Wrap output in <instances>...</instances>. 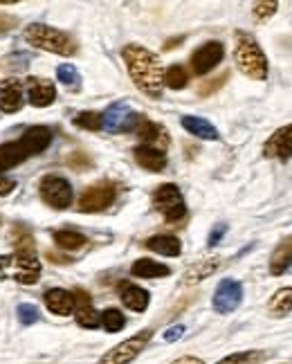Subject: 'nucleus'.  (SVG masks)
Returning a JSON list of instances; mask_svg holds the SVG:
<instances>
[{
	"label": "nucleus",
	"mask_w": 292,
	"mask_h": 364,
	"mask_svg": "<svg viewBox=\"0 0 292 364\" xmlns=\"http://www.w3.org/2000/svg\"><path fill=\"white\" fill-rule=\"evenodd\" d=\"M122 59L137 90L151 99H160L164 88V70L157 55L137 43H130L122 50Z\"/></svg>",
	"instance_id": "f257e3e1"
},
{
	"label": "nucleus",
	"mask_w": 292,
	"mask_h": 364,
	"mask_svg": "<svg viewBox=\"0 0 292 364\" xmlns=\"http://www.w3.org/2000/svg\"><path fill=\"white\" fill-rule=\"evenodd\" d=\"M236 68L245 76L254 81L268 79V57L263 55L257 38L247 32H236V47H234Z\"/></svg>",
	"instance_id": "f03ea898"
},
{
	"label": "nucleus",
	"mask_w": 292,
	"mask_h": 364,
	"mask_svg": "<svg viewBox=\"0 0 292 364\" xmlns=\"http://www.w3.org/2000/svg\"><path fill=\"white\" fill-rule=\"evenodd\" d=\"M25 38L28 43L38 47V50H45L52 52V55H59V57H72L77 55V43L70 34H65L52 25H43V23H34L25 30Z\"/></svg>",
	"instance_id": "7ed1b4c3"
},
{
	"label": "nucleus",
	"mask_w": 292,
	"mask_h": 364,
	"mask_svg": "<svg viewBox=\"0 0 292 364\" xmlns=\"http://www.w3.org/2000/svg\"><path fill=\"white\" fill-rule=\"evenodd\" d=\"M153 207L157 212L164 216L167 223H178L184 216H187V205H184L182 191L167 182V185H160L153 191Z\"/></svg>",
	"instance_id": "20e7f679"
},
{
	"label": "nucleus",
	"mask_w": 292,
	"mask_h": 364,
	"mask_svg": "<svg viewBox=\"0 0 292 364\" xmlns=\"http://www.w3.org/2000/svg\"><path fill=\"white\" fill-rule=\"evenodd\" d=\"M115 198H117V185L111 180H101L82 191V196L77 200V207H79V212L95 214V212H103L106 207H111L115 203Z\"/></svg>",
	"instance_id": "39448f33"
},
{
	"label": "nucleus",
	"mask_w": 292,
	"mask_h": 364,
	"mask_svg": "<svg viewBox=\"0 0 292 364\" xmlns=\"http://www.w3.org/2000/svg\"><path fill=\"white\" fill-rule=\"evenodd\" d=\"M153 331L146 329L137 335L128 337V340H124L122 344H117L115 348H111L108 353H103L99 364H130L133 360H135L142 351L146 348V344H149Z\"/></svg>",
	"instance_id": "423d86ee"
},
{
	"label": "nucleus",
	"mask_w": 292,
	"mask_h": 364,
	"mask_svg": "<svg viewBox=\"0 0 292 364\" xmlns=\"http://www.w3.org/2000/svg\"><path fill=\"white\" fill-rule=\"evenodd\" d=\"M101 117H103V128L111 133H133L144 122V117L140 113H133L122 101L108 106V110L101 113Z\"/></svg>",
	"instance_id": "0eeeda50"
},
{
	"label": "nucleus",
	"mask_w": 292,
	"mask_h": 364,
	"mask_svg": "<svg viewBox=\"0 0 292 364\" xmlns=\"http://www.w3.org/2000/svg\"><path fill=\"white\" fill-rule=\"evenodd\" d=\"M41 198L52 210H65L72 203V187L61 176H45L41 180Z\"/></svg>",
	"instance_id": "6e6552de"
},
{
	"label": "nucleus",
	"mask_w": 292,
	"mask_h": 364,
	"mask_svg": "<svg viewBox=\"0 0 292 364\" xmlns=\"http://www.w3.org/2000/svg\"><path fill=\"white\" fill-rule=\"evenodd\" d=\"M241 299H243V285L234 279H223L214 292V302H211V306H214L216 313L228 315L241 306Z\"/></svg>",
	"instance_id": "1a4fd4ad"
},
{
	"label": "nucleus",
	"mask_w": 292,
	"mask_h": 364,
	"mask_svg": "<svg viewBox=\"0 0 292 364\" xmlns=\"http://www.w3.org/2000/svg\"><path fill=\"white\" fill-rule=\"evenodd\" d=\"M223 57H225V45L220 41H207L191 55V70L198 76H203L214 70L223 61Z\"/></svg>",
	"instance_id": "9d476101"
},
{
	"label": "nucleus",
	"mask_w": 292,
	"mask_h": 364,
	"mask_svg": "<svg viewBox=\"0 0 292 364\" xmlns=\"http://www.w3.org/2000/svg\"><path fill=\"white\" fill-rule=\"evenodd\" d=\"M14 279L23 285H34L38 279H41V261L36 258L34 248L28 250H16L14 254Z\"/></svg>",
	"instance_id": "9b49d317"
},
{
	"label": "nucleus",
	"mask_w": 292,
	"mask_h": 364,
	"mask_svg": "<svg viewBox=\"0 0 292 364\" xmlns=\"http://www.w3.org/2000/svg\"><path fill=\"white\" fill-rule=\"evenodd\" d=\"M265 158H276V160H290L292 158V124L276 128V131L268 137L263 144Z\"/></svg>",
	"instance_id": "f8f14e48"
},
{
	"label": "nucleus",
	"mask_w": 292,
	"mask_h": 364,
	"mask_svg": "<svg viewBox=\"0 0 292 364\" xmlns=\"http://www.w3.org/2000/svg\"><path fill=\"white\" fill-rule=\"evenodd\" d=\"M25 86H28V99L32 106L45 108V106H52V103H55L57 88L50 79H43V76H30V79L25 81Z\"/></svg>",
	"instance_id": "ddd939ff"
},
{
	"label": "nucleus",
	"mask_w": 292,
	"mask_h": 364,
	"mask_svg": "<svg viewBox=\"0 0 292 364\" xmlns=\"http://www.w3.org/2000/svg\"><path fill=\"white\" fill-rule=\"evenodd\" d=\"M72 295H74V319H77V324L84 329H97L101 324V315L92 308L90 295L84 290H77Z\"/></svg>",
	"instance_id": "4468645a"
},
{
	"label": "nucleus",
	"mask_w": 292,
	"mask_h": 364,
	"mask_svg": "<svg viewBox=\"0 0 292 364\" xmlns=\"http://www.w3.org/2000/svg\"><path fill=\"white\" fill-rule=\"evenodd\" d=\"M135 133L142 140V147H151V149H157V151H167L169 149V133H167V128L160 126V124L144 120L137 126Z\"/></svg>",
	"instance_id": "2eb2a0df"
},
{
	"label": "nucleus",
	"mask_w": 292,
	"mask_h": 364,
	"mask_svg": "<svg viewBox=\"0 0 292 364\" xmlns=\"http://www.w3.org/2000/svg\"><path fill=\"white\" fill-rule=\"evenodd\" d=\"M18 142H21V147L25 149V153H28V155H38V153H43L50 147L52 131L47 126H32L23 133V137Z\"/></svg>",
	"instance_id": "dca6fc26"
},
{
	"label": "nucleus",
	"mask_w": 292,
	"mask_h": 364,
	"mask_svg": "<svg viewBox=\"0 0 292 364\" xmlns=\"http://www.w3.org/2000/svg\"><path fill=\"white\" fill-rule=\"evenodd\" d=\"M133 155H135V162L146 169V171L151 174H160L167 169V153L164 151H157V149H151V147H135L133 149Z\"/></svg>",
	"instance_id": "f3484780"
},
{
	"label": "nucleus",
	"mask_w": 292,
	"mask_h": 364,
	"mask_svg": "<svg viewBox=\"0 0 292 364\" xmlns=\"http://www.w3.org/2000/svg\"><path fill=\"white\" fill-rule=\"evenodd\" d=\"M45 306L50 313H55L59 317H68L70 313H74V295L63 288H52L45 292Z\"/></svg>",
	"instance_id": "a211bd4d"
},
{
	"label": "nucleus",
	"mask_w": 292,
	"mask_h": 364,
	"mask_svg": "<svg viewBox=\"0 0 292 364\" xmlns=\"http://www.w3.org/2000/svg\"><path fill=\"white\" fill-rule=\"evenodd\" d=\"M292 268V234L286 237L283 241H279L270 256V275L272 277H281Z\"/></svg>",
	"instance_id": "6ab92c4d"
},
{
	"label": "nucleus",
	"mask_w": 292,
	"mask_h": 364,
	"mask_svg": "<svg viewBox=\"0 0 292 364\" xmlns=\"http://www.w3.org/2000/svg\"><path fill=\"white\" fill-rule=\"evenodd\" d=\"M119 297H122V304L130 310H135V313H144V310L149 308V299H151L144 288L128 281L119 285Z\"/></svg>",
	"instance_id": "aec40b11"
},
{
	"label": "nucleus",
	"mask_w": 292,
	"mask_h": 364,
	"mask_svg": "<svg viewBox=\"0 0 292 364\" xmlns=\"http://www.w3.org/2000/svg\"><path fill=\"white\" fill-rule=\"evenodd\" d=\"M23 103H25V95L16 79H7L3 86H0V110L16 113L23 108Z\"/></svg>",
	"instance_id": "412c9836"
},
{
	"label": "nucleus",
	"mask_w": 292,
	"mask_h": 364,
	"mask_svg": "<svg viewBox=\"0 0 292 364\" xmlns=\"http://www.w3.org/2000/svg\"><path fill=\"white\" fill-rule=\"evenodd\" d=\"M180 124H182L184 131L191 133L193 137H201V140H218V137H220L218 128H216L214 124H211V122L203 120V117H196V115H184Z\"/></svg>",
	"instance_id": "4be33fe9"
},
{
	"label": "nucleus",
	"mask_w": 292,
	"mask_h": 364,
	"mask_svg": "<svg viewBox=\"0 0 292 364\" xmlns=\"http://www.w3.org/2000/svg\"><path fill=\"white\" fill-rule=\"evenodd\" d=\"M220 256H209V258H203V261H198L193 263L187 272L182 275V283L184 285H191V283H198V281H203L207 277H211L214 272L220 268Z\"/></svg>",
	"instance_id": "5701e85b"
},
{
	"label": "nucleus",
	"mask_w": 292,
	"mask_h": 364,
	"mask_svg": "<svg viewBox=\"0 0 292 364\" xmlns=\"http://www.w3.org/2000/svg\"><path fill=\"white\" fill-rule=\"evenodd\" d=\"M130 275L140 279H162L171 275V268L153 261V258H137V261L130 266Z\"/></svg>",
	"instance_id": "b1692460"
},
{
	"label": "nucleus",
	"mask_w": 292,
	"mask_h": 364,
	"mask_svg": "<svg viewBox=\"0 0 292 364\" xmlns=\"http://www.w3.org/2000/svg\"><path fill=\"white\" fill-rule=\"evenodd\" d=\"M144 245L151 252H157L162 256H178L182 252V243L176 237H171V234H157V237L146 239Z\"/></svg>",
	"instance_id": "393cba45"
},
{
	"label": "nucleus",
	"mask_w": 292,
	"mask_h": 364,
	"mask_svg": "<svg viewBox=\"0 0 292 364\" xmlns=\"http://www.w3.org/2000/svg\"><path fill=\"white\" fill-rule=\"evenodd\" d=\"M28 160V153L21 147V142H7V144H0V174L7 171V169H14Z\"/></svg>",
	"instance_id": "a878e982"
},
{
	"label": "nucleus",
	"mask_w": 292,
	"mask_h": 364,
	"mask_svg": "<svg viewBox=\"0 0 292 364\" xmlns=\"http://www.w3.org/2000/svg\"><path fill=\"white\" fill-rule=\"evenodd\" d=\"M290 310H292V285H288V288H279L268 302L270 317H286Z\"/></svg>",
	"instance_id": "bb28decb"
},
{
	"label": "nucleus",
	"mask_w": 292,
	"mask_h": 364,
	"mask_svg": "<svg viewBox=\"0 0 292 364\" xmlns=\"http://www.w3.org/2000/svg\"><path fill=\"white\" fill-rule=\"evenodd\" d=\"M55 243L59 245V248L63 250H82L84 245L88 243V239L84 237V234H79V232H72V229H61V232H55Z\"/></svg>",
	"instance_id": "cd10ccee"
},
{
	"label": "nucleus",
	"mask_w": 292,
	"mask_h": 364,
	"mask_svg": "<svg viewBox=\"0 0 292 364\" xmlns=\"http://www.w3.org/2000/svg\"><path fill=\"white\" fill-rule=\"evenodd\" d=\"M101 326L108 331V333H119L126 326V317L122 310L117 308H106L101 313Z\"/></svg>",
	"instance_id": "c85d7f7f"
},
{
	"label": "nucleus",
	"mask_w": 292,
	"mask_h": 364,
	"mask_svg": "<svg viewBox=\"0 0 292 364\" xmlns=\"http://www.w3.org/2000/svg\"><path fill=\"white\" fill-rule=\"evenodd\" d=\"M189 84V72L182 66H171L169 70H164V86L171 90H182Z\"/></svg>",
	"instance_id": "c756f323"
},
{
	"label": "nucleus",
	"mask_w": 292,
	"mask_h": 364,
	"mask_svg": "<svg viewBox=\"0 0 292 364\" xmlns=\"http://www.w3.org/2000/svg\"><path fill=\"white\" fill-rule=\"evenodd\" d=\"M74 126L86 128V131H101V128H103V117H101V113H95V110L79 113L74 117Z\"/></svg>",
	"instance_id": "7c9ffc66"
},
{
	"label": "nucleus",
	"mask_w": 292,
	"mask_h": 364,
	"mask_svg": "<svg viewBox=\"0 0 292 364\" xmlns=\"http://www.w3.org/2000/svg\"><path fill=\"white\" fill-rule=\"evenodd\" d=\"M228 79H230V72L228 70L216 74L214 79H207V81H203L201 86H198V95H201V97H209L211 93H216V90H220L225 84H228Z\"/></svg>",
	"instance_id": "2f4dec72"
},
{
	"label": "nucleus",
	"mask_w": 292,
	"mask_h": 364,
	"mask_svg": "<svg viewBox=\"0 0 292 364\" xmlns=\"http://www.w3.org/2000/svg\"><path fill=\"white\" fill-rule=\"evenodd\" d=\"M57 76H59V81L63 86H72L74 88L79 84V72H77V68L72 66V63H63V66H59Z\"/></svg>",
	"instance_id": "473e14b6"
},
{
	"label": "nucleus",
	"mask_w": 292,
	"mask_h": 364,
	"mask_svg": "<svg viewBox=\"0 0 292 364\" xmlns=\"http://www.w3.org/2000/svg\"><path fill=\"white\" fill-rule=\"evenodd\" d=\"M276 9H279V3H257L254 9H252V16L257 21H268L270 16L276 14Z\"/></svg>",
	"instance_id": "72a5a7b5"
},
{
	"label": "nucleus",
	"mask_w": 292,
	"mask_h": 364,
	"mask_svg": "<svg viewBox=\"0 0 292 364\" xmlns=\"http://www.w3.org/2000/svg\"><path fill=\"white\" fill-rule=\"evenodd\" d=\"M18 319H21V324H25V326H30V324L38 322V310H36V306H32V304H21L18 306Z\"/></svg>",
	"instance_id": "f704fd0d"
},
{
	"label": "nucleus",
	"mask_w": 292,
	"mask_h": 364,
	"mask_svg": "<svg viewBox=\"0 0 292 364\" xmlns=\"http://www.w3.org/2000/svg\"><path fill=\"white\" fill-rule=\"evenodd\" d=\"M259 358H261V353H249V351H245V353H234L230 358H225L218 364H252Z\"/></svg>",
	"instance_id": "c9c22d12"
},
{
	"label": "nucleus",
	"mask_w": 292,
	"mask_h": 364,
	"mask_svg": "<svg viewBox=\"0 0 292 364\" xmlns=\"http://www.w3.org/2000/svg\"><path fill=\"white\" fill-rule=\"evenodd\" d=\"M18 25V18L16 16H11V14H0V36L11 32Z\"/></svg>",
	"instance_id": "e433bc0d"
},
{
	"label": "nucleus",
	"mask_w": 292,
	"mask_h": 364,
	"mask_svg": "<svg viewBox=\"0 0 292 364\" xmlns=\"http://www.w3.org/2000/svg\"><path fill=\"white\" fill-rule=\"evenodd\" d=\"M225 232H228V225H225V223H218L214 229H211V234H209V248H214V245L220 243V239L225 237Z\"/></svg>",
	"instance_id": "4c0bfd02"
},
{
	"label": "nucleus",
	"mask_w": 292,
	"mask_h": 364,
	"mask_svg": "<svg viewBox=\"0 0 292 364\" xmlns=\"http://www.w3.org/2000/svg\"><path fill=\"white\" fill-rule=\"evenodd\" d=\"M14 187H16V182H14V180L0 174V196H7V193L14 191Z\"/></svg>",
	"instance_id": "58836bf2"
},
{
	"label": "nucleus",
	"mask_w": 292,
	"mask_h": 364,
	"mask_svg": "<svg viewBox=\"0 0 292 364\" xmlns=\"http://www.w3.org/2000/svg\"><path fill=\"white\" fill-rule=\"evenodd\" d=\"M70 166H74V169H88L90 160L86 158L84 153H77V155H72V158H70Z\"/></svg>",
	"instance_id": "ea45409f"
},
{
	"label": "nucleus",
	"mask_w": 292,
	"mask_h": 364,
	"mask_svg": "<svg viewBox=\"0 0 292 364\" xmlns=\"http://www.w3.org/2000/svg\"><path fill=\"white\" fill-rule=\"evenodd\" d=\"M182 333H184V326H174V329H169V331L164 333V340H167V342H176L178 337H182Z\"/></svg>",
	"instance_id": "a19ab883"
},
{
	"label": "nucleus",
	"mask_w": 292,
	"mask_h": 364,
	"mask_svg": "<svg viewBox=\"0 0 292 364\" xmlns=\"http://www.w3.org/2000/svg\"><path fill=\"white\" fill-rule=\"evenodd\" d=\"M174 364H205V362L198 358H191V356H184V358H178Z\"/></svg>",
	"instance_id": "79ce46f5"
},
{
	"label": "nucleus",
	"mask_w": 292,
	"mask_h": 364,
	"mask_svg": "<svg viewBox=\"0 0 292 364\" xmlns=\"http://www.w3.org/2000/svg\"><path fill=\"white\" fill-rule=\"evenodd\" d=\"M11 263V258L9 256H0V275H3V270Z\"/></svg>",
	"instance_id": "37998d69"
}]
</instances>
